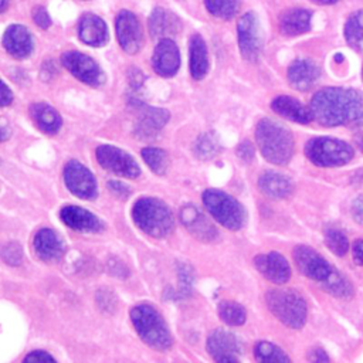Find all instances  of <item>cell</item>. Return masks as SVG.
Returning <instances> with one entry per match:
<instances>
[{"instance_id": "6da1fadb", "label": "cell", "mask_w": 363, "mask_h": 363, "mask_svg": "<svg viewBox=\"0 0 363 363\" xmlns=\"http://www.w3.org/2000/svg\"><path fill=\"white\" fill-rule=\"evenodd\" d=\"M309 108L323 126H363V94L356 89L323 88L312 96Z\"/></svg>"}, {"instance_id": "7a4b0ae2", "label": "cell", "mask_w": 363, "mask_h": 363, "mask_svg": "<svg viewBox=\"0 0 363 363\" xmlns=\"http://www.w3.org/2000/svg\"><path fill=\"white\" fill-rule=\"evenodd\" d=\"M255 142L265 160L274 164H286L294 155L292 133L272 119L264 118L255 126Z\"/></svg>"}, {"instance_id": "3957f363", "label": "cell", "mask_w": 363, "mask_h": 363, "mask_svg": "<svg viewBox=\"0 0 363 363\" xmlns=\"http://www.w3.org/2000/svg\"><path fill=\"white\" fill-rule=\"evenodd\" d=\"M132 323L140 339L153 349L167 350L172 346V335L159 311L149 303H139L130 311Z\"/></svg>"}, {"instance_id": "277c9868", "label": "cell", "mask_w": 363, "mask_h": 363, "mask_svg": "<svg viewBox=\"0 0 363 363\" xmlns=\"http://www.w3.org/2000/svg\"><path fill=\"white\" fill-rule=\"evenodd\" d=\"M132 216L135 224L155 238L166 237L174 225L170 208L162 200L153 197L139 199L132 208Z\"/></svg>"}, {"instance_id": "5b68a950", "label": "cell", "mask_w": 363, "mask_h": 363, "mask_svg": "<svg viewBox=\"0 0 363 363\" xmlns=\"http://www.w3.org/2000/svg\"><path fill=\"white\" fill-rule=\"evenodd\" d=\"M268 309L284 325L301 329L306 322L308 308L303 296L295 289H272L265 295Z\"/></svg>"}, {"instance_id": "8992f818", "label": "cell", "mask_w": 363, "mask_h": 363, "mask_svg": "<svg viewBox=\"0 0 363 363\" xmlns=\"http://www.w3.org/2000/svg\"><path fill=\"white\" fill-rule=\"evenodd\" d=\"M305 155L316 166L335 167L352 160L353 147L340 139L319 136L306 142Z\"/></svg>"}, {"instance_id": "52a82bcc", "label": "cell", "mask_w": 363, "mask_h": 363, "mask_svg": "<svg viewBox=\"0 0 363 363\" xmlns=\"http://www.w3.org/2000/svg\"><path fill=\"white\" fill-rule=\"evenodd\" d=\"M203 203L213 218L228 230H240L245 221L244 207L230 194L217 189L203 193Z\"/></svg>"}, {"instance_id": "ba28073f", "label": "cell", "mask_w": 363, "mask_h": 363, "mask_svg": "<svg viewBox=\"0 0 363 363\" xmlns=\"http://www.w3.org/2000/svg\"><path fill=\"white\" fill-rule=\"evenodd\" d=\"M96 160L104 169L122 177L135 179L140 174V169L136 160L129 153L116 146H99L96 149Z\"/></svg>"}, {"instance_id": "9c48e42d", "label": "cell", "mask_w": 363, "mask_h": 363, "mask_svg": "<svg viewBox=\"0 0 363 363\" xmlns=\"http://www.w3.org/2000/svg\"><path fill=\"white\" fill-rule=\"evenodd\" d=\"M62 65L79 81L91 86H99L105 81L101 67L86 54L79 51H68L61 57Z\"/></svg>"}, {"instance_id": "30bf717a", "label": "cell", "mask_w": 363, "mask_h": 363, "mask_svg": "<svg viewBox=\"0 0 363 363\" xmlns=\"http://www.w3.org/2000/svg\"><path fill=\"white\" fill-rule=\"evenodd\" d=\"M294 261L298 269L305 277H308L309 279L318 281L319 284L323 282L333 271L330 264L319 252H316L313 248L308 245L295 247Z\"/></svg>"}, {"instance_id": "8fae6325", "label": "cell", "mask_w": 363, "mask_h": 363, "mask_svg": "<svg viewBox=\"0 0 363 363\" xmlns=\"http://www.w3.org/2000/svg\"><path fill=\"white\" fill-rule=\"evenodd\" d=\"M64 180L68 190L77 197L91 200L96 196L94 174L78 160H69L64 169Z\"/></svg>"}, {"instance_id": "7c38bea8", "label": "cell", "mask_w": 363, "mask_h": 363, "mask_svg": "<svg viewBox=\"0 0 363 363\" xmlns=\"http://www.w3.org/2000/svg\"><path fill=\"white\" fill-rule=\"evenodd\" d=\"M240 52L244 60L255 62L261 51V35L258 20L254 13H245L237 24Z\"/></svg>"}, {"instance_id": "4fadbf2b", "label": "cell", "mask_w": 363, "mask_h": 363, "mask_svg": "<svg viewBox=\"0 0 363 363\" xmlns=\"http://www.w3.org/2000/svg\"><path fill=\"white\" fill-rule=\"evenodd\" d=\"M115 30L118 41L123 51L128 54H135L140 50L143 43L142 28L138 17L129 10H121L116 16Z\"/></svg>"}, {"instance_id": "5bb4252c", "label": "cell", "mask_w": 363, "mask_h": 363, "mask_svg": "<svg viewBox=\"0 0 363 363\" xmlns=\"http://www.w3.org/2000/svg\"><path fill=\"white\" fill-rule=\"evenodd\" d=\"M179 218L183 225L197 238L201 241H213L218 237L217 228L214 224L207 218V216L194 204L189 203L180 208Z\"/></svg>"}, {"instance_id": "9a60e30c", "label": "cell", "mask_w": 363, "mask_h": 363, "mask_svg": "<svg viewBox=\"0 0 363 363\" xmlns=\"http://www.w3.org/2000/svg\"><path fill=\"white\" fill-rule=\"evenodd\" d=\"M207 350L216 362H238L241 345L231 332L216 329L207 339Z\"/></svg>"}, {"instance_id": "2e32d148", "label": "cell", "mask_w": 363, "mask_h": 363, "mask_svg": "<svg viewBox=\"0 0 363 363\" xmlns=\"http://www.w3.org/2000/svg\"><path fill=\"white\" fill-rule=\"evenodd\" d=\"M152 65L160 77H173L180 67V52L172 38H162L152 55Z\"/></svg>"}, {"instance_id": "e0dca14e", "label": "cell", "mask_w": 363, "mask_h": 363, "mask_svg": "<svg viewBox=\"0 0 363 363\" xmlns=\"http://www.w3.org/2000/svg\"><path fill=\"white\" fill-rule=\"evenodd\" d=\"M254 265L264 278L274 284H285L291 278V267L278 252L257 255L254 258Z\"/></svg>"}, {"instance_id": "ac0fdd59", "label": "cell", "mask_w": 363, "mask_h": 363, "mask_svg": "<svg viewBox=\"0 0 363 363\" xmlns=\"http://www.w3.org/2000/svg\"><path fill=\"white\" fill-rule=\"evenodd\" d=\"M169 112L153 106H140L139 116L135 125V132L142 139H153L160 129L167 123Z\"/></svg>"}, {"instance_id": "d6986e66", "label": "cell", "mask_w": 363, "mask_h": 363, "mask_svg": "<svg viewBox=\"0 0 363 363\" xmlns=\"http://www.w3.org/2000/svg\"><path fill=\"white\" fill-rule=\"evenodd\" d=\"M3 45L6 51L14 58H26L34 48L30 31L20 24H13L4 31Z\"/></svg>"}, {"instance_id": "ffe728a7", "label": "cell", "mask_w": 363, "mask_h": 363, "mask_svg": "<svg viewBox=\"0 0 363 363\" xmlns=\"http://www.w3.org/2000/svg\"><path fill=\"white\" fill-rule=\"evenodd\" d=\"M60 217L69 228L75 231L84 233H96L102 230L101 220L92 214L91 211L77 207V206H65L60 211Z\"/></svg>"}, {"instance_id": "44dd1931", "label": "cell", "mask_w": 363, "mask_h": 363, "mask_svg": "<svg viewBox=\"0 0 363 363\" xmlns=\"http://www.w3.org/2000/svg\"><path fill=\"white\" fill-rule=\"evenodd\" d=\"M182 30L180 18L170 10L156 7L149 17V33L153 38H170Z\"/></svg>"}, {"instance_id": "7402d4cb", "label": "cell", "mask_w": 363, "mask_h": 363, "mask_svg": "<svg viewBox=\"0 0 363 363\" xmlns=\"http://www.w3.org/2000/svg\"><path fill=\"white\" fill-rule=\"evenodd\" d=\"M78 37L81 38L82 43L88 45L101 47L106 44L109 38L108 27L101 17H98L96 14L86 13L79 18Z\"/></svg>"}, {"instance_id": "603a6c76", "label": "cell", "mask_w": 363, "mask_h": 363, "mask_svg": "<svg viewBox=\"0 0 363 363\" xmlns=\"http://www.w3.org/2000/svg\"><path fill=\"white\" fill-rule=\"evenodd\" d=\"M34 250L44 261H57L65 252L62 238L51 228H41L34 235Z\"/></svg>"}, {"instance_id": "cb8c5ba5", "label": "cell", "mask_w": 363, "mask_h": 363, "mask_svg": "<svg viewBox=\"0 0 363 363\" xmlns=\"http://www.w3.org/2000/svg\"><path fill=\"white\" fill-rule=\"evenodd\" d=\"M319 67L306 58L295 60L288 68V81L299 91L309 89L319 78Z\"/></svg>"}, {"instance_id": "d4e9b609", "label": "cell", "mask_w": 363, "mask_h": 363, "mask_svg": "<svg viewBox=\"0 0 363 363\" xmlns=\"http://www.w3.org/2000/svg\"><path fill=\"white\" fill-rule=\"evenodd\" d=\"M271 108L278 115L298 123H309L313 119V115L309 106L301 104L296 98H292L288 95H281L275 98L271 104Z\"/></svg>"}, {"instance_id": "484cf974", "label": "cell", "mask_w": 363, "mask_h": 363, "mask_svg": "<svg viewBox=\"0 0 363 363\" xmlns=\"http://www.w3.org/2000/svg\"><path fill=\"white\" fill-rule=\"evenodd\" d=\"M259 190L271 199H285L292 194V182L277 172H265L258 179Z\"/></svg>"}, {"instance_id": "4316f807", "label": "cell", "mask_w": 363, "mask_h": 363, "mask_svg": "<svg viewBox=\"0 0 363 363\" xmlns=\"http://www.w3.org/2000/svg\"><path fill=\"white\" fill-rule=\"evenodd\" d=\"M312 13L306 9H292L286 10L279 21L281 31L285 35L295 37L311 30Z\"/></svg>"}, {"instance_id": "83f0119b", "label": "cell", "mask_w": 363, "mask_h": 363, "mask_svg": "<svg viewBox=\"0 0 363 363\" xmlns=\"http://www.w3.org/2000/svg\"><path fill=\"white\" fill-rule=\"evenodd\" d=\"M208 71L207 47L201 35L193 34L190 38V74L194 79H203Z\"/></svg>"}, {"instance_id": "f1b7e54d", "label": "cell", "mask_w": 363, "mask_h": 363, "mask_svg": "<svg viewBox=\"0 0 363 363\" xmlns=\"http://www.w3.org/2000/svg\"><path fill=\"white\" fill-rule=\"evenodd\" d=\"M30 111H31V116H33L34 122L43 132L54 135L60 130L62 121H61L60 113L52 106H50L48 104H44V102H37V104L31 105Z\"/></svg>"}, {"instance_id": "f546056e", "label": "cell", "mask_w": 363, "mask_h": 363, "mask_svg": "<svg viewBox=\"0 0 363 363\" xmlns=\"http://www.w3.org/2000/svg\"><path fill=\"white\" fill-rule=\"evenodd\" d=\"M345 38L353 50L363 52V10L353 13L347 18L345 24Z\"/></svg>"}, {"instance_id": "4dcf8cb0", "label": "cell", "mask_w": 363, "mask_h": 363, "mask_svg": "<svg viewBox=\"0 0 363 363\" xmlns=\"http://www.w3.org/2000/svg\"><path fill=\"white\" fill-rule=\"evenodd\" d=\"M320 285L326 292H329L330 295H333L336 298L346 299L353 295V286H352L350 281L335 268L330 272V275L323 282H320Z\"/></svg>"}, {"instance_id": "1f68e13d", "label": "cell", "mask_w": 363, "mask_h": 363, "mask_svg": "<svg viewBox=\"0 0 363 363\" xmlns=\"http://www.w3.org/2000/svg\"><path fill=\"white\" fill-rule=\"evenodd\" d=\"M254 357L258 362L264 363H286L291 362V357L277 345L261 340L254 346Z\"/></svg>"}, {"instance_id": "d6a6232c", "label": "cell", "mask_w": 363, "mask_h": 363, "mask_svg": "<svg viewBox=\"0 0 363 363\" xmlns=\"http://www.w3.org/2000/svg\"><path fill=\"white\" fill-rule=\"evenodd\" d=\"M218 316L230 326H240L245 322V309L234 301H224L218 305Z\"/></svg>"}, {"instance_id": "836d02e7", "label": "cell", "mask_w": 363, "mask_h": 363, "mask_svg": "<svg viewBox=\"0 0 363 363\" xmlns=\"http://www.w3.org/2000/svg\"><path fill=\"white\" fill-rule=\"evenodd\" d=\"M145 163L156 174H164L169 167V156L163 149L159 147H145L140 152Z\"/></svg>"}, {"instance_id": "e575fe53", "label": "cell", "mask_w": 363, "mask_h": 363, "mask_svg": "<svg viewBox=\"0 0 363 363\" xmlns=\"http://www.w3.org/2000/svg\"><path fill=\"white\" fill-rule=\"evenodd\" d=\"M210 14L218 18H231L240 9L241 0H204Z\"/></svg>"}, {"instance_id": "d590c367", "label": "cell", "mask_w": 363, "mask_h": 363, "mask_svg": "<svg viewBox=\"0 0 363 363\" xmlns=\"http://www.w3.org/2000/svg\"><path fill=\"white\" fill-rule=\"evenodd\" d=\"M220 150V143L213 132L203 133L194 143V153L201 159H210Z\"/></svg>"}, {"instance_id": "8d00e7d4", "label": "cell", "mask_w": 363, "mask_h": 363, "mask_svg": "<svg viewBox=\"0 0 363 363\" xmlns=\"http://www.w3.org/2000/svg\"><path fill=\"white\" fill-rule=\"evenodd\" d=\"M325 242H326V247L336 255L342 257L349 250V241H347V237L339 231V230H326L325 231Z\"/></svg>"}, {"instance_id": "74e56055", "label": "cell", "mask_w": 363, "mask_h": 363, "mask_svg": "<svg viewBox=\"0 0 363 363\" xmlns=\"http://www.w3.org/2000/svg\"><path fill=\"white\" fill-rule=\"evenodd\" d=\"M1 258L10 265H18L23 261L21 247L16 242H9L1 248Z\"/></svg>"}, {"instance_id": "f35d334b", "label": "cell", "mask_w": 363, "mask_h": 363, "mask_svg": "<svg viewBox=\"0 0 363 363\" xmlns=\"http://www.w3.org/2000/svg\"><path fill=\"white\" fill-rule=\"evenodd\" d=\"M33 18L40 28H48L51 26V18L43 6H37L33 9Z\"/></svg>"}, {"instance_id": "ab89813d", "label": "cell", "mask_w": 363, "mask_h": 363, "mask_svg": "<svg viewBox=\"0 0 363 363\" xmlns=\"http://www.w3.org/2000/svg\"><path fill=\"white\" fill-rule=\"evenodd\" d=\"M237 155L241 160H245V162H250L252 160L254 157V146L251 142L248 140H244L242 143L238 145V149H237Z\"/></svg>"}, {"instance_id": "60d3db41", "label": "cell", "mask_w": 363, "mask_h": 363, "mask_svg": "<svg viewBox=\"0 0 363 363\" xmlns=\"http://www.w3.org/2000/svg\"><path fill=\"white\" fill-rule=\"evenodd\" d=\"M26 362H54L55 359L44 350H34L24 357Z\"/></svg>"}, {"instance_id": "b9f144b4", "label": "cell", "mask_w": 363, "mask_h": 363, "mask_svg": "<svg viewBox=\"0 0 363 363\" xmlns=\"http://www.w3.org/2000/svg\"><path fill=\"white\" fill-rule=\"evenodd\" d=\"M352 216L354 221L363 224V194L359 196L352 204Z\"/></svg>"}, {"instance_id": "7bdbcfd3", "label": "cell", "mask_w": 363, "mask_h": 363, "mask_svg": "<svg viewBox=\"0 0 363 363\" xmlns=\"http://www.w3.org/2000/svg\"><path fill=\"white\" fill-rule=\"evenodd\" d=\"M308 360L316 362V363H323V362H329V357L323 349L315 347L308 352Z\"/></svg>"}, {"instance_id": "ee69618b", "label": "cell", "mask_w": 363, "mask_h": 363, "mask_svg": "<svg viewBox=\"0 0 363 363\" xmlns=\"http://www.w3.org/2000/svg\"><path fill=\"white\" fill-rule=\"evenodd\" d=\"M13 101V94L10 88L0 79V106H7Z\"/></svg>"}, {"instance_id": "f6af8a7d", "label": "cell", "mask_w": 363, "mask_h": 363, "mask_svg": "<svg viewBox=\"0 0 363 363\" xmlns=\"http://www.w3.org/2000/svg\"><path fill=\"white\" fill-rule=\"evenodd\" d=\"M352 254H353L354 262L357 265H363V240H357L353 242Z\"/></svg>"}, {"instance_id": "bcb514c9", "label": "cell", "mask_w": 363, "mask_h": 363, "mask_svg": "<svg viewBox=\"0 0 363 363\" xmlns=\"http://www.w3.org/2000/svg\"><path fill=\"white\" fill-rule=\"evenodd\" d=\"M109 189H111L115 194H118V196H121V197H128V196H129V187H128L126 184L121 183V182H113V180H111V182H109Z\"/></svg>"}, {"instance_id": "7dc6e473", "label": "cell", "mask_w": 363, "mask_h": 363, "mask_svg": "<svg viewBox=\"0 0 363 363\" xmlns=\"http://www.w3.org/2000/svg\"><path fill=\"white\" fill-rule=\"evenodd\" d=\"M356 143H357V146H359V149L363 152V133H360V135H357V138H356Z\"/></svg>"}, {"instance_id": "c3c4849f", "label": "cell", "mask_w": 363, "mask_h": 363, "mask_svg": "<svg viewBox=\"0 0 363 363\" xmlns=\"http://www.w3.org/2000/svg\"><path fill=\"white\" fill-rule=\"evenodd\" d=\"M9 6V0H0V13H3Z\"/></svg>"}, {"instance_id": "681fc988", "label": "cell", "mask_w": 363, "mask_h": 363, "mask_svg": "<svg viewBox=\"0 0 363 363\" xmlns=\"http://www.w3.org/2000/svg\"><path fill=\"white\" fill-rule=\"evenodd\" d=\"M312 1H315L318 4H332V3H336L337 0H312Z\"/></svg>"}, {"instance_id": "f907efd6", "label": "cell", "mask_w": 363, "mask_h": 363, "mask_svg": "<svg viewBox=\"0 0 363 363\" xmlns=\"http://www.w3.org/2000/svg\"><path fill=\"white\" fill-rule=\"evenodd\" d=\"M6 138H7V133H6L4 128L0 125V142H1V140H4Z\"/></svg>"}, {"instance_id": "816d5d0a", "label": "cell", "mask_w": 363, "mask_h": 363, "mask_svg": "<svg viewBox=\"0 0 363 363\" xmlns=\"http://www.w3.org/2000/svg\"><path fill=\"white\" fill-rule=\"evenodd\" d=\"M362 77H363V71H362Z\"/></svg>"}]
</instances>
